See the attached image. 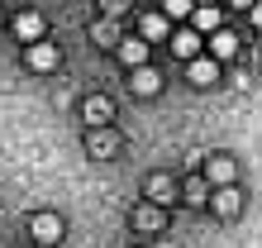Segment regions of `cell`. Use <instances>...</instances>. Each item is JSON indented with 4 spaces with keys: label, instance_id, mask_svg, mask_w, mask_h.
Returning <instances> with one entry per match:
<instances>
[{
    "label": "cell",
    "instance_id": "cell-1",
    "mask_svg": "<svg viewBox=\"0 0 262 248\" xmlns=\"http://www.w3.org/2000/svg\"><path fill=\"white\" fill-rule=\"evenodd\" d=\"M186 76H191V86H214L220 81V62H214L210 53H195L186 62Z\"/></svg>",
    "mask_w": 262,
    "mask_h": 248
},
{
    "label": "cell",
    "instance_id": "cell-2",
    "mask_svg": "<svg viewBox=\"0 0 262 248\" xmlns=\"http://www.w3.org/2000/svg\"><path fill=\"white\" fill-rule=\"evenodd\" d=\"M57 62H62L57 43H43V38H34V43H29V67H34V72H53Z\"/></svg>",
    "mask_w": 262,
    "mask_h": 248
},
{
    "label": "cell",
    "instance_id": "cell-3",
    "mask_svg": "<svg viewBox=\"0 0 262 248\" xmlns=\"http://www.w3.org/2000/svg\"><path fill=\"white\" fill-rule=\"evenodd\" d=\"M238 177V162L229 158V153H214V158L205 162V181H214V186H229Z\"/></svg>",
    "mask_w": 262,
    "mask_h": 248
},
{
    "label": "cell",
    "instance_id": "cell-4",
    "mask_svg": "<svg viewBox=\"0 0 262 248\" xmlns=\"http://www.w3.org/2000/svg\"><path fill=\"white\" fill-rule=\"evenodd\" d=\"M34 239H38V243H57V239H62V220H57L53 210L34 215Z\"/></svg>",
    "mask_w": 262,
    "mask_h": 248
},
{
    "label": "cell",
    "instance_id": "cell-5",
    "mask_svg": "<svg viewBox=\"0 0 262 248\" xmlns=\"http://www.w3.org/2000/svg\"><path fill=\"white\" fill-rule=\"evenodd\" d=\"M234 53H238V38L229 34V29H214V34H210V57L214 62H229Z\"/></svg>",
    "mask_w": 262,
    "mask_h": 248
},
{
    "label": "cell",
    "instance_id": "cell-6",
    "mask_svg": "<svg viewBox=\"0 0 262 248\" xmlns=\"http://www.w3.org/2000/svg\"><path fill=\"white\" fill-rule=\"evenodd\" d=\"M200 43H205V38H200V34H195V29H177V34H172V53L191 62V57L200 53Z\"/></svg>",
    "mask_w": 262,
    "mask_h": 248
},
{
    "label": "cell",
    "instance_id": "cell-7",
    "mask_svg": "<svg viewBox=\"0 0 262 248\" xmlns=\"http://www.w3.org/2000/svg\"><path fill=\"white\" fill-rule=\"evenodd\" d=\"M14 34H19L24 43H34V38H43V14H34V10H24V14H14Z\"/></svg>",
    "mask_w": 262,
    "mask_h": 248
},
{
    "label": "cell",
    "instance_id": "cell-8",
    "mask_svg": "<svg viewBox=\"0 0 262 248\" xmlns=\"http://www.w3.org/2000/svg\"><path fill=\"white\" fill-rule=\"evenodd\" d=\"M129 72H134V91H138V96H158V91H162V76L152 72L148 62H143V67H129Z\"/></svg>",
    "mask_w": 262,
    "mask_h": 248
},
{
    "label": "cell",
    "instance_id": "cell-9",
    "mask_svg": "<svg viewBox=\"0 0 262 248\" xmlns=\"http://www.w3.org/2000/svg\"><path fill=\"white\" fill-rule=\"evenodd\" d=\"M119 62H124V67H143L148 62V43L143 38H119Z\"/></svg>",
    "mask_w": 262,
    "mask_h": 248
},
{
    "label": "cell",
    "instance_id": "cell-10",
    "mask_svg": "<svg viewBox=\"0 0 262 248\" xmlns=\"http://www.w3.org/2000/svg\"><path fill=\"white\" fill-rule=\"evenodd\" d=\"M191 24H195V34H214V29H220V5H195Z\"/></svg>",
    "mask_w": 262,
    "mask_h": 248
},
{
    "label": "cell",
    "instance_id": "cell-11",
    "mask_svg": "<svg viewBox=\"0 0 262 248\" xmlns=\"http://www.w3.org/2000/svg\"><path fill=\"white\" fill-rule=\"evenodd\" d=\"M81 115H86L91 124H110V115H115V105L105 100V96H91V100L81 105Z\"/></svg>",
    "mask_w": 262,
    "mask_h": 248
},
{
    "label": "cell",
    "instance_id": "cell-12",
    "mask_svg": "<svg viewBox=\"0 0 262 248\" xmlns=\"http://www.w3.org/2000/svg\"><path fill=\"white\" fill-rule=\"evenodd\" d=\"M148 196H152V205H167V200H172V177H167V172H152L148 177Z\"/></svg>",
    "mask_w": 262,
    "mask_h": 248
},
{
    "label": "cell",
    "instance_id": "cell-13",
    "mask_svg": "<svg viewBox=\"0 0 262 248\" xmlns=\"http://www.w3.org/2000/svg\"><path fill=\"white\" fill-rule=\"evenodd\" d=\"M238 205H243V200H238V191H234V181L214 191V210H220V215H238Z\"/></svg>",
    "mask_w": 262,
    "mask_h": 248
},
{
    "label": "cell",
    "instance_id": "cell-14",
    "mask_svg": "<svg viewBox=\"0 0 262 248\" xmlns=\"http://www.w3.org/2000/svg\"><path fill=\"white\" fill-rule=\"evenodd\" d=\"M167 34H172L167 14H148V19H143V38H152V43H158V38H167Z\"/></svg>",
    "mask_w": 262,
    "mask_h": 248
},
{
    "label": "cell",
    "instance_id": "cell-15",
    "mask_svg": "<svg viewBox=\"0 0 262 248\" xmlns=\"http://www.w3.org/2000/svg\"><path fill=\"white\" fill-rule=\"evenodd\" d=\"M91 34H96V43H115V48H119V29H115V19H110V14H105V19L91 29Z\"/></svg>",
    "mask_w": 262,
    "mask_h": 248
},
{
    "label": "cell",
    "instance_id": "cell-16",
    "mask_svg": "<svg viewBox=\"0 0 262 248\" xmlns=\"http://www.w3.org/2000/svg\"><path fill=\"white\" fill-rule=\"evenodd\" d=\"M191 10H195V0H162V14H167V19H186Z\"/></svg>",
    "mask_w": 262,
    "mask_h": 248
},
{
    "label": "cell",
    "instance_id": "cell-17",
    "mask_svg": "<svg viewBox=\"0 0 262 248\" xmlns=\"http://www.w3.org/2000/svg\"><path fill=\"white\" fill-rule=\"evenodd\" d=\"M129 5H134V0H100V10L110 14V19H119V14H124Z\"/></svg>",
    "mask_w": 262,
    "mask_h": 248
},
{
    "label": "cell",
    "instance_id": "cell-18",
    "mask_svg": "<svg viewBox=\"0 0 262 248\" xmlns=\"http://www.w3.org/2000/svg\"><path fill=\"white\" fill-rule=\"evenodd\" d=\"M91 153H115V138L110 134H91Z\"/></svg>",
    "mask_w": 262,
    "mask_h": 248
},
{
    "label": "cell",
    "instance_id": "cell-19",
    "mask_svg": "<svg viewBox=\"0 0 262 248\" xmlns=\"http://www.w3.org/2000/svg\"><path fill=\"white\" fill-rule=\"evenodd\" d=\"M186 200H195V205H200V200H205V181H200V177H195V181L186 186Z\"/></svg>",
    "mask_w": 262,
    "mask_h": 248
},
{
    "label": "cell",
    "instance_id": "cell-20",
    "mask_svg": "<svg viewBox=\"0 0 262 248\" xmlns=\"http://www.w3.org/2000/svg\"><path fill=\"white\" fill-rule=\"evenodd\" d=\"M248 14H253V24L262 29V0H253V10H248Z\"/></svg>",
    "mask_w": 262,
    "mask_h": 248
},
{
    "label": "cell",
    "instance_id": "cell-21",
    "mask_svg": "<svg viewBox=\"0 0 262 248\" xmlns=\"http://www.w3.org/2000/svg\"><path fill=\"white\" fill-rule=\"evenodd\" d=\"M229 5H238V10H253V0H229Z\"/></svg>",
    "mask_w": 262,
    "mask_h": 248
},
{
    "label": "cell",
    "instance_id": "cell-22",
    "mask_svg": "<svg viewBox=\"0 0 262 248\" xmlns=\"http://www.w3.org/2000/svg\"><path fill=\"white\" fill-rule=\"evenodd\" d=\"M195 5H214V0H195Z\"/></svg>",
    "mask_w": 262,
    "mask_h": 248
},
{
    "label": "cell",
    "instance_id": "cell-23",
    "mask_svg": "<svg viewBox=\"0 0 262 248\" xmlns=\"http://www.w3.org/2000/svg\"><path fill=\"white\" fill-rule=\"evenodd\" d=\"M0 24H5V10H0Z\"/></svg>",
    "mask_w": 262,
    "mask_h": 248
}]
</instances>
